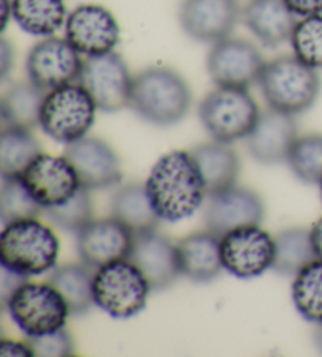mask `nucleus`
<instances>
[{"instance_id": "2f4dec72", "label": "nucleus", "mask_w": 322, "mask_h": 357, "mask_svg": "<svg viewBox=\"0 0 322 357\" xmlns=\"http://www.w3.org/2000/svg\"><path fill=\"white\" fill-rule=\"evenodd\" d=\"M286 162L300 181L307 184H321L322 134H308L297 139Z\"/></svg>"}, {"instance_id": "a19ab883", "label": "nucleus", "mask_w": 322, "mask_h": 357, "mask_svg": "<svg viewBox=\"0 0 322 357\" xmlns=\"http://www.w3.org/2000/svg\"><path fill=\"white\" fill-rule=\"evenodd\" d=\"M2 13H3V20H2V30L7 27L8 24V16L13 15V7H11V0H2Z\"/></svg>"}, {"instance_id": "ddd939ff", "label": "nucleus", "mask_w": 322, "mask_h": 357, "mask_svg": "<svg viewBox=\"0 0 322 357\" xmlns=\"http://www.w3.org/2000/svg\"><path fill=\"white\" fill-rule=\"evenodd\" d=\"M21 180L43 208L61 205L82 188L76 169L65 156L45 153L24 170Z\"/></svg>"}, {"instance_id": "f257e3e1", "label": "nucleus", "mask_w": 322, "mask_h": 357, "mask_svg": "<svg viewBox=\"0 0 322 357\" xmlns=\"http://www.w3.org/2000/svg\"><path fill=\"white\" fill-rule=\"evenodd\" d=\"M146 192L160 220L178 222L201 206L206 194L201 172L192 153L170 151L154 164Z\"/></svg>"}, {"instance_id": "b1692460", "label": "nucleus", "mask_w": 322, "mask_h": 357, "mask_svg": "<svg viewBox=\"0 0 322 357\" xmlns=\"http://www.w3.org/2000/svg\"><path fill=\"white\" fill-rule=\"evenodd\" d=\"M110 211L134 235L156 230L160 220L148 197L146 186L139 183H129L116 190L110 202Z\"/></svg>"}, {"instance_id": "58836bf2", "label": "nucleus", "mask_w": 322, "mask_h": 357, "mask_svg": "<svg viewBox=\"0 0 322 357\" xmlns=\"http://www.w3.org/2000/svg\"><path fill=\"white\" fill-rule=\"evenodd\" d=\"M0 353L2 356H35L32 347L29 342H15L3 338L2 344H0Z\"/></svg>"}, {"instance_id": "6e6552de", "label": "nucleus", "mask_w": 322, "mask_h": 357, "mask_svg": "<svg viewBox=\"0 0 322 357\" xmlns=\"http://www.w3.org/2000/svg\"><path fill=\"white\" fill-rule=\"evenodd\" d=\"M15 324L27 337H43L65 329L70 309L51 283L26 282L5 303Z\"/></svg>"}, {"instance_id": "37998d69", "label": "nucleus", "mask_w": 322, "mask_h": 357, "mask_svg": "<svg viewBox=\"0 0 322 357\" xmlns=\"http://www.w3.org/2000/svg\"><path fill=\"white\" fill-rule=\"evenodd\" d=\"M319 186H321V199H322V181H321V184H319Z\"/></svg>"}, {"instance_id": "dca6fc26", "label": "nucleus", "mask_w": 322, "mask_h": 357, "mask_svg": "<svg viewBox=\"0 0 322 357\" xmlns=\"http://www.w3.org/2000/svg\"><path fill=\"white\" fill-rule=\"evenodd\" d=\"M240 16L238 0H184L179 7V24L185 35L213 45L231 35Z\"/></svg>"}, {"instance_id": "f3484780", "label": "nucleus", "mask_w": 322, "mask_h": 357, "mask_svg": "<svg viewBox=\"0 0 322 357\" xmlns=\"http://www.w3.org/2000/svg\"><path fill=\"white\" fill-rule=\"evenodd\" d=\"M65 158L76 169L80 186L90 190L107 189L121 181L120 158L107 142L84 137L66 146Z\"/></svg>"}, {"instance_id": "e433bc0d", "label": "nucleus", "mask_w": 322, "mask_h": 357, "mask_svg": "<svg viewBox=\"0 0 322 357\" xmlns=\"http://www.w3.org/2000/svg\"><path fill=\"white\" fill-rule=\"evenodd\" d=\"M29 277L20 275L16 273H11V271L3 268V275H2V298H3V304L10 299L11 294H13L17 288H20L22 283L27 282Z\"/></svg>"}, {"instance_id": "f03ea898", "label": "nucleus", "mask_w": 322, "mask_h": 357, "mask_svg": "<svg viewBox=\"0 0 322 357\" xmlns=\"http://www.w3.org/2000/svg\"><path fill=\"white\" fill-rule=\"evenodd\" d=\"M192 106V91L178 71L151 66L134 77L131 106L141 120L156 126H173L185 119Z\"/></svg>"}, {"instance_id": "423d86ee", "label": "nucleus", "mask_w": 322, "mask_h": 357, "mask_svg": "<svg viewBox=\"0 0 322 357\" xmlns=\"http://www.w3.org/2000/svg\"><path fill=\"white\" fill-rule=\"evenodd\" d=\"M96 109L95 100L82 84H68L47 91L40 126L51 139L70 145L89 134Z\"/></svg>"}, {"instance_id": "4468645a", "label": "nucleus", "mask_w": 322, "mask_h": 357, "mask_svg": "<svg viewBox=\"0 0 322 357\" xmlns=\"http://www.w3.org/2000/svg\"><path fill=\"white\" fill-rule=\"evenodd\" d=\"M66 40L86 57L112 52L120 41L115 16L101 5H80L68 16Z\"/></svg>"}, {"instance_id": "aec40b11", "label": "nucleus", "mask_w": 322, "mask_h": 357, "mask_svg": "<svg viewBox=\"0 0 322 357\" xmlns=\"http://www.w3.org/2000/svg\"><path fill=\"white\" fill-rule=\"evenodd\" d=\"M297 139L294 115L269 109L259 115L253 131L247 135V150L255 161L274 165L288 161Z\"/></svg>"}, {"instance_id": "4be33fe9", "label": "nucleus", "mask_w": 322, "mask_h": 357, "mask_svg": "<svg viewBox=\"0 0 322 357\" xmlns=\"http://www.w3.org/2000/svg\"><path fill=\"white\" fill-rule=\"evenodd\" d=\"M220 241L222 238L209 230L192 233L179 239L176 248L183 275L198 283L217 279L224 269Z\"/></svg>"}, {"instance_id": "39448f33", "label": "nucleus", "mask_w": 322, "mask_h": 357, "mask_svg": "<svg viewBox=\"0 0 322 357\" xmlns=\"http://www.w3.org/2000/svg\"><path fill=\"white\" fill-rule=\"evenodd\" d=\"M150 291L146 277L129 258L98 268L93 280L95 304L120 319L139 315L145 309Z\"/></svg>"}, {"instance_id": "72a5a7b5", "label": "nucleus", "mask_w": 322, "mask_h": 357, "mask_svg": "<svg viewBox=\"0 0 322 357\" xmlns=\"http://www.w3.org/2000/svg\"><path fill=\"white\" fill-rule=\"evenodd\" d=\"M294 55L303 63L319 70L322 68V15L303 17L291 36Z\"/></svg>"}, {"instance_id": "393cba45", "label": "nucleus", "mask_w": 322, "mask_h": 357, "mask_svg": "<svg viewBox=\"0 0 322 357\" xmlns=\"http://www.w3.org/2000/svg\"><path fill=\"white\" fill-rule=\"evenodd\" d=\"M47 91L32 82H17L5 91L0 104L3 128L32 129L40 125Z\"/></svg>"}, {"instance_id": "cd10ccee", "label": "nucleus", "mask_w": 322, "mask_h": 357, "mask_svg": "<svg viewBox=\"0 0 322 357\" xmlns=\"http://www.w3.org/2000/svg\"><path fill=\"white\" fill-rule=\"evenodd\" d=\"M318 260L312 230L294 227L275 238V260L272 269L280 275H297L303 268Z\"/></svg>"}, {"instance_id": "7c9ffc66", "label": "nucleus", "mask_w": 322, "mask_h": 357, "mask_svg": "<svg viewBox=\"0 0 322 357\" xmlns=\"http://www.w3.org/2000/svg\"><path fill=\"white\" fill-rule=\"evenodd\" d=\"M2 190H0V214L3 225H8L16 220L36 219L45 213L27 188L24 186L21 178H2Z\"/></svg>"}, {"instance_id": "f8f14e48", "label": "nucleus", "mask_w": 322, "mask_h": 357, "mask_svg": "<svg viewBox=\"0 0 322 357\" xmlns=\"http://www.w3.org/2000/svg\"><path fill=\"white\" fill-rule=\"evenodd\" d=\"M224 269L239 279H252L274 266L275 238L259 225L233 230L220 241Z\"/></svg>"}, {"instance_id": "6ab92c4d", "label": "nucleus", "mask_w": 322, "mask_h": 357, "mask_svg": "<svg viewBox=\"0 0 322 357\" xmlns=\"http://www.w3.org/2000/svg\"><path fill=\"white\" fill-rule=\"evenodd\" d=\"M129 260L144 273L154 291L171 287L183 274L176 244L156 230L135 235Z\"/></svg>"}, {"instance_id": "1a4fd4ad", "label": "nucleus", "mask_w": 322, "mask_h": 357, "mask_svg": "<svg viewBox=\"0 0 322 357\" xmlns=\"http://www.w3.org/2000/svg\"><path fill=\"white\" fill-rule=\"evenodd\" d=\"M79 82L102 112H118L131 106L134 77L120 54L112 51L86 59Z\"/></svg>"}, {"instance_id": "c9c22d12", "label": "nucleus", "mask_w": 322, "mask_h": 357, "mask_svg": "<svg viewBox=\"0 0 322 357\" xmlns=\"http://www.w3.org/2000/svg\"><path fill=\"white\" fill-rule=\"evenodd\" d=\"M296 16L322 15V0H283Z\"/></svg>"}, {"instance_id": "4c0bfd02", "label": "nucleus", "mask_w": 322, "mask_h": 357, "mask_svg": "<svg viewBox=\"0 0 322 357\" xmlns=\"http://www.w3.org/2000/svg\"><path fill=\"white\" fill-rule=\"evenodd\" d=\"M15 66V49L7 38H2L0 41V76L2 79H7L11 68Z\"/></svg>"}, {"instance_id": "ea45409f", "label": "nucleus", "mask_w": 322, "mask_h": 357, "mask_svg": "<svg viewBox=\"0 0 322 357\" xmlns=\"http://www.w3.org/2000/svg\"><path fill=\"white\" fill-rule=\"evenodd\" d=\"M312 239L316 255L322 260V218L312 227Z\"/></svg>"}, {"instance_id": "473e14b6", "label": "nucleus", "mask_w": 322, "mask_h": 357, "mask_svg": "<svg viewBox=\"0 0 322 357\" xmlns=\"http://www.w3.org/2000/svg\"><path fill=\"white\" fill-rule=\"evenodd\" d=\"M93 200L90 189L80 188L70 200L57 206L45 208L46 218L65 231L79 233L93 220Z\"/></svg>"}, {"instance_id": "f704fd0d", "label": "nucleus", "mask_w": 322, "mask_h": 357, "mask_svg": "<svg viewBox=\"0 0 322 357\" xmlns=\"http://www.w3.org/2000/svg\"><path fill=\"white\" fill-rule=\"evenodd\" d=\"M35 356L40 357H66L74 354V342L70 332L60 329L43 337H27Z\"/></svg>"}, {"instance_id": "7ed1b4c3", "label": "nucleus", "mask_w": 322, "mask_h": 357, "mask_svg": "<svg viewBox=\"0 0 322 357\" xmlns=\"http://www.w3.org/2000/svg\"><path fill=\"white\" fill-rule=\"evenodd\" d=\"M60 243L51 227L38 219L16 220L0 235L2 268L24 277L46 274L55 268Z\"/></svg>"}, {"instance_id": "2eb2a0df", "label": "nucleus", "mask_w": 322, "mask_h": 357, "mask_svg": "<svg viewBox=\"0 0 322 357\" xmlns=\"http://www.w3.org/2000/svg\"><path fill=\"white\" fill-rule=\"evenodd\" d=\"M135 235L131 229L114 216L90 220L77 233L76 245L79 257L91 268L129 258Z\"/></svg>"}, {"instance_id": "79ce46f5", "label": "nucleus", "mask_w": 322, "mask_h": 357, "mask_svg": "<svg viewBox=\"0 0 322 357\" xmlns=\"http://www.w3.org/2000/svg\"><path fill=\"white\" fill-rule=\"evenodd\" d=\"M314 342H316V344H318V348H319V351L322 353V324H318V328H316Z\"/></svg>"}, {"instance_id": "9d476101", "label": "nucleus", "mask_w": 322, "mask_h": 357, "mask_svg": "<svg viewBox=\"0 0 322 357\" xmlns=\"http://www.w3.org/2000/svg\"><path fill=\"white\" fill-rule=\"evenodd\" d=\"M266 66L261 52L253 43L231 38L214 43L208 54V75L217 87L249 89L261 77Z\"/></svg>"}, {"instance_id": "a878e982", "label": "nucleus", "mask_w": 322, "mask_h": 357, "mask_svg": "<svg viewBox=\"0 0 322 357\" xmlns=\"http://www.w3.org/2000/svg\"><path fill=\"white\" fill-rule=\"evenodd\" d=\"M90 268L85 263H70L55 268L47 277V282L63 296L71 315H84L95 304L93 298L95 273H91Z\"/></svg>"}, {"instance_id": "412c9836", "label": "nucleus", "mask_w": 322, "mask_h": 357, "mask_svg": "<svg viewBox=\"0 0 322 357\" xmlns=\"http://www.w3.org/2000/svg\"><path fill=\"white\" fill-rule=\"evenodd\" d=\"M243 21L258 41L269 49L291 41L297 26L296 15L283 0H250L243 10Z\"/></svg>"}, {"instance_id": "c85d7f7f", "label": "nucleus", "mask_w": 322, "mask_h": 357, "mask_svg": "<svg viewBox=\"0 0 322 357\" xmlns=\"http://www.w3.org/2000/svg\"><path fill=\"white\" fill-rule=\"evenodd\" d=\"M41 155V144L30 129L3 128L0 137V170L2 178H21L36 156Z\"/></svg>"}, {"instance_id": "a211bd4d", "label": "nucleus", "mask_w": 322, "mask_h": 357, "mask_svg": "<svg viewBox=\"0 0 322 357\" xmlns=\"http://www.w3.org/2000/svg\"><path fill=\"white\" fill-rule=\"evenodd\" d=\"M204 211L206 229L219 238L243 227L259 225L264 219V203L255 190L234 186L209 197Z\"/></svg>"}, {"instance_id": "0eeeda50", "label": "nucleus", "mask_w": 322, "mask_h": 357, "mask_svg": "<svg viewBox=\"0 0 322 357\" xmlns=\"http://www.w3.org/2000/svg\"><path fill=\"white\" fill-rule=\"evenodd\" d=\"M198 115L214 140L231 144L247 139L261 112L247 89L217 87L203 98Z\"/></svg>"}, {"instance_id": "c756f323", "label": "nucleus", "mask_w": 322, "mask_h": 357, "mask_svg": "<svg viewBox=\"0 0 322 357\" xmlns=\"http://www.w3.org/2000/svg\"><path fill=\"white\" fill-rule=\"evenodd\" d=\"M293 301L297 312L313 324H322V260L313 261L296 275Z\"/></svg>"}, {"instance_id": "20e7f679", "label": "nucleus", "mask_w": 322, "mask_h": 357, "mask_svg": "<svg viewBox=\"0 0 322 357\" xmlns=\"http://www.w3.org/2000/svg\"><path fill=\"white\" fill-rule=\"evenodd\" d=\"M258 84L269 107L289 115L312 109L321 91L318 73L296 55H282L268 61Z\"/></svg>"}, {"instance_id": "bb28decb", "label": "nucleus", "mask_w": 322, "mask_h": 357, "mask_svg": "<svg viewBox=\"0 0 322 357\" xmlns=\"http://www.w3.org/2000/svg\"><path fill=\"white\" fill-rule=\"evenodd\" d=\"M13 20L33 36H52L66 24L65 0H11Z\"/></svg>"}, {"instance_id": "5701e85b", "label": "nucleus", "mask_w": 322, "mask_h": 357, "mask_svg": "<svg viewBox=\"0 0 322 357\" xmlns=\"http://www.w3.org/2000/svg\"><path fill=\"white\" fill-rule=\"evenodd\" d=\"M192 156L201 172L208 197L236 186L240 161L238 153L225 142L203 144L192 150Z\"/></svg>"}, {"instance_id": "9b49d317", "label": "nucleus", "mask_w": 322, "mask_h": 357, "mask_svg": "<svg viewBox=\"0 0 322 357\" xmlns=\"http://www.w3.org/2000/svg\"><path fill=\"white\" fill-rule=\"evenodd\" d=\"M82 68L80 52L66 38L57 36L36 43L26 60L29 81L46 91L79 81Z\"/></svg>"}]
</instances>
